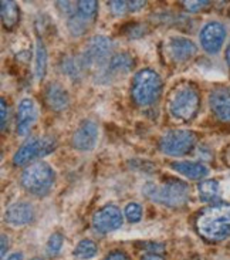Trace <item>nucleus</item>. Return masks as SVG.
I'll return each mask as SVG.
<instances>
[{
  "label": "nucleus",
  "mask_w": 230,
  "mask_h": 260,
  "mask_svg": "<svg viewBox=\"0 0 230 260\" xmlns=\"http://www.w3.org/2000/svg\"><path fill=\"white\" fill-rule=\"evenodd\" d=\"M196 229L209 242L227 239L230 236V204L217 202L203 209L196 218Z\"/></svg>",
  "instance_id": "f257e3e1"
},
{
  "label": "nucleus",
  "mask_w": 230,
  "mask_h": 260,
  "mask_svg": "<svg viewBox=\"0 0 230 260\" xmlns=\"http://www.w3.org/2000/svg\"><path fill=\"white\" fill-rule=\"evenodd\" d=\"M145 195L158 204H162L168 208H181L189 201L190 190L185 182L179 179H167L162 185L148 183L145 186Z\"/></svg>",
  "instance_id": "f03ea898"
},
{
  "label": "nucleus",
  "mask_w": 230,
  "mask_h": 260,
  "mask_svg": "<svg viewBox=\"0 0 230 260\" xmlns=\"http://www.w3.org/2000/svg\"><path fill=\"white\" fill-rule=\"evenodd\" d=\"M160 91L162 80L156 71L152 69H144L135 74L131 85V95L137 106H151L159 99Z\"/></svg>",
  "instance_id": "7ed1b4c3"
},
{
  "label": "nucleus",
  "mask_w": 230,
  "mask_h": 260,
  "mask_svg": "<svg viewBox=\"0 0 230 260\" xmlns=\"http://www.w3.org/2000/svg\"><path fill=\"white\" fill-rule=\"evenodd\" d=\"M54 171L46 162H35L21 174L23 188L36 197L47 195L54 183Z\"/></svg>",
  "instance_id": "20e7f679"
},
{
  "label": "nucleus",
  "mask_w": 230,
  "mask_h": 260,
  "mask_svg": "<svg viewBox=\"0 0 230 260\" xmlns=\"http://www.w3.org/2000/svg\"><path fill=\"white\" fill-rule=\"evenodd\" d=\"M201 106V99L196 88L190 84L179 85L169 100V111L176 120H192Z\"/></svg>",
  "instance_id": "39448f33"
},
{
  "label": "nucleus",
  "mask_w": 230,
  "mask_h": 260,
  "mask_svg": "<svg viewBox=\"0 0 230 260\" xmlns=\"http://www.w3.org/2000/svg\"><path fill=\"white\" fill-rule=\"evenodd\" d=\"M112 43L105 36H95L87 43L85 49L78 57L83 64L84 70H101L105 64L110 63V54Z\"/></svg>",
  "instance_id": "423d86ee"
},
{
  "label": "nucleus",
  "mask_w": 230,
  "mask_h": 260,
  "mask_svg": "<svg viewBox=\"0 0 230 260\" xmlns=\"http://www.w3.org/2000/svg\"><path fill=\"white\" fill-rule=\"evenodd\" d=\"M56 148V140L53 137H31L21 145L13 156V164L16 167H23L33 162L37 158L49 155Z\"/></svg>",
  "instance_id": "0eeeda50"
},
{
  "label": "nucleus",
  "mask_w": 230,
  "mask_h": 260,
  "mask_svg": "<svg viewBox=\"0 0 230 260\" xmlns=\"http://www.w3.org/2000/svg\"><path fill=\"white\" fill-rule=\"evenodd\" d=\"M196 144V135L186 129H172L162 135L159 149L171 156H182L190 152Z\"/></svg>",
  "instance_id": "6e6552de"
},
{
  "label": "nucleus",
  "mask_w": 230,
  "mask_h": 260,
  "mask_svg": "<svg viewBox=\"0 0 230 260\" xmlns=\"http://www.w3.org/2000/svg\"><path fill=\"white\" fill-rule=\"evenodd\" d=\"M122 213L117 206L107 205L98 209L92 216V228L98 233H110L119 229L122 226Z\"/></svg>",
  "instance_id": "1a4fd4ad"
},
{
  "label": "nucleus",
  "mask_w": 230,
  "mask_h": 260,
  "mask_svg": "<svg viewBox=\"0 0 230 260\" xmlns=\"http://www.w3.org/2000/svg\"><path fill=\"white\" fill-rule=\"evenodd\" d=\"M226 39V28L219 21H210L201 31V44L209 54H216L223 46Z\"/></svg>",
  "instance_id": "9d476101"
},
{
  "label": "nucleus",
  "mask_w": 230,
  "mask_h": 260,
  "mask_svg": "<svg viewBox=\"0 0 230 260\" xmlns=\"http://www.w3.org/2000/svg\"><path fill=\"white\" fill-rule=\"evenodd\" d=\"M98 134H100L98 133V125L94 121H83L73 134V138H71L73 147L78 151L88 152L97 145Z\"/></svg>",
  "instance_id": "9b49d317"
},
{
  "label": "nucleus",
  "mask_w": 230,
  "mask_h": 260,
  "mask_svg": "<svg viewBox=\"0 0 230 260\" xmlns=\"http://www.w3.org/2000/svg\"><path fill=\"white\" fill-rule=\"evenodd\" d=\"M37 120V110H36L35 101L31 99L21 100L17 107V115H16V133L19 135H27L30 128L35 125Z\"/></svg>",
  "instance_id": "f8f14e48"
},
{
  "label": "nucleus",
  "mask_w": 230,
  "mask_h": 260,
  "mask_svg": "<svg viewBox=\"0 0 230 260\" xmlns=\"http://www.w3.org/2000/svg\"><path fill=\"white\" fill-rule=\"evenodd\" d=\"M195 43L185 37H172L168 43V53L176 63L188 61L196 54Z\"/></svg>",
  "instance_id": "ddd939ff"
},
{
  "label": "nucleus",
  "mask_w": 230,
  "mask_h": 260,
  "mask_svg": "<svg viewBox=\"0 0 230 260\" xmlns=\"http://www.w3.org/2000/svg\"><path fill=\"white\" fill-rule=\"evenodd\" d=\"M44 100L46 104L49 107L51 111H64L67 107L70 106V97L69 92L64 88L63 85H60L58 83H50L46 90H44Z\"/></svg>",
  "instance_id": "4468645a"
},
{
  "label": "nucleus",
  "mask_w": 230,
  "mask_h": 260,
  "mask_svg": "<svg viewBox=\"0 0 230 260\" xmlns=\"http://www.w3.org/2000/svg\"><path fill=\"white\" fill-rule=\"evenodd\" d=\"M209 104L213 114L224 122H230V90L216 88L210 92Z\"/></svg>",
  "instance_id": "2eb2a0df"
},
{
  "label": "nucleus",
  "mask_w": 230,
  "mask_h": 260,
  "mask_svg": "<svg viewBox=\"0 0 230 260\" xmlns=\"http://www.w3.org/2000/svg\"><path fill=\"white\" fill-rule=\"evenodd\" d=\"M35 218V209L28 202H16L7 208L5 220L13 226H23L30 223Z\"/></svg>",
  "instance_id": "dca6fc26"
},
{
  "label": "nucleus",
  "mask_w": 230,
  "mask_h": 260,
  "mask_svg": "<svg viewBox=\"0 0 230 260\" xmlns=\"http://www.w3.org/2000/svg\"><path fill=\"white\" fill-rule=\"evenodd\" d=\"M171 167H172L174 171L179 172L182 175H185L189 179H202L209 172V169L206 168L203 164H201V162H172Z\"/></svg>",
  "instance_id": "f3484780"
},
{
  "label": "nucleus",
  "mask_w": 230,
  "mask_h": 260,
  "mask_svg": "<svg viewBox=\"0 0 230 260\" xmlns=\"http://www.w3.org/2000/svg\"><path fill=\"white\" fill-rule=\"evenodd\" d=\"M134 69V58L128 53H118L108 63L110 74H125Z\"/></svg>",
  "instance_id": "a211bd4d"
},
{
  "label": "nucleus",
  "mask_w": 230,
  "mask_h": 260,
  "mask_svg": "<svg viewBox=\"0 0 230 260\" xmlns=\"http://www.w3.org/2000/svg\"><path fill=\"white\" fill-rule=\"evenodd\" d=\"M19 6L14 3V2H6L3 0L2 2V21H3V26L5 28L12 30L17 26L19 23Z\"/></svg>",
  "instance_id": "6ab92c4d"
},
{
  "label": "nucleus",
  "mask_w": 230,
  "mask_h": 260,
  "mask_svg": "<svg viewBox=\"0 0 230 260\" xmlns=\"http://www.w3.org/2000/svg\"><path fill=\"white\" fill-rule=\"evenodd\" d=\"M199 195L201 199L205 202H215L220 197V188H219V182L215 179H208L199 183Z\"/></svg>",
  "instance_id": "aec40b11"
},
{
  "label": "nucleus",
  "mask_w": 230,
  "mask_h": 260,
  "mask_svg": "<svg viewBox=\"0 0 230 260\" xmlns=\"http://www.w3.org/2000/svg\"><path fill=\"white\" fill-rule=\"evenodd\" d=\"M61 71L63 74H65L67 77H70L71 80H80L83 76L84 67L80 58H74V57H64L61 61Z\"/></svg>",
  "instance_id": "412c9836"
},
{
  "label": "nucleus",
  "mask_w": 230,
  "mask_h": 260,
  "mask_svg": "<svg viewBox=\"0 0 230 260\" xmlns=\"http://www.w3.org/2000/svg\"><path fill=\"white\" fill-rule=\"evenodd\" d=\"M36 77L39 80H43L46 76L47 71V51L44 47V43L42 42V39L37 40L36 44V64H35Z\"/></svg>",
  "instance_id": "4be33fe9"
},
{
  "label": "nucleus",
  "mask_w": 230,
  "mask_h": 260,
  "mask_svg": "<svg viewBox=\"0 0 230 260\" xmlns=\"http://www.w3.org/2000/svg\"><path fill=\"white\" fill-rule=\"evenodd\" d=\"M98 12V3L97 2H94V0H83V2H77V6H76V13L84 19V20H87L88 23L95 19V16H97Z\"/></svg>",
  "instance_id": "5701e85b"
},
{
  "label": "nucleus",
  "mask_w": 230,
  "mask_h": 260,
  "mask_svg": "<svg viewBox=\"0 0 230 260\" xmlns=\"http://www.w3.org/2000/svg\"><path fill=\"white\" fill-rule=\"evenodd\" d=\"M98 252V247L97 245L90 239H83L77 247L74 249V256L78 257V259H83V260H87V259H91V257H94Z\"/></svg>",
  "instance_id": "b1692460"
},
{
  "label": "nucleus",
  "mask_w": 230,
  "mask_h": 260,
  "mask_svg": "<svg viewBox=\"0 0 230 260\" xmlns=\"http://www.w3.org/2000/svg\"><path fill=\"white\" fill-rule=\"evenodd\" d=\"M88 24H90L88 21L81 19L77 13H74L71 17H69V23H67L69 30H70V33L73 36L85 35V31L88 30Z\"/></svg>",
  "instance_id": "393cba45"
},
{
  "label": "nucleus",
  "mask_w": 230,
  "mask_h": 260,
  "mask_svg": "<svg viewBox=\"0 0 230 260\" xmlns=\"http://www.w3.org/2000/svg\"><path fill=\"white\" fill-rule=\"evenodd\" d=\"M63 242H64V236L60 232L53 233L50 236L49 242H47V246H46V253L49 254L50 257L53 256H57L58 252L61 250L63 247Z\"/></svg>",
  "instance_id": "a878e982"
},
{
  "label": "nucleus",
  "mask_w": 230,
  "mask_h": 260,
  "mask_svg": "<svg viewBox=\"0 0 230 260\" xmlns=\"http://www.w3.org/2000/svg\"><path fill=\"white\" fill-rule=\"evenodd\" d=\"M148 33L147 26L141 24V23H129L126 24L124 28V35L128 39H141L142 36H145Z\"/></svg>",
  "instance_id": "bb28decb"
},
{
  "label": "nucleus",
  "mask_w": 230,
  "mask_h": 260,
  "mask_svg": "<svg viewBox=\"0 0 230 260\" xmlns=\"http://www.w3.org/2000/svg\"><path fill=\"white\" fill-rule=\"evenodd\" d=\"M125 216L131 223H138L142 218V206L137 202H131L125 206Z\"/></svg>",
  "instance_id": "cd10ccee"
},
{
  "label": "nucleus",
  "mask_w": 230,
  "mask_h": 260,
  "mask_svg": "<svg viewBox=\"0 0 230 260\" xmlns=\"http://www.w3.org/2000/svg\"><path fill=\"white\" fill-rule=\"evenodd\" d=\"M112 14L115 16H122L129 12V2H111L110 3Z\"/></svg>",
  "instance_id": "c85d7f7f"
},
{
  "label": "nucleus",
  "mask_w": 230,
  "mask_h": 260,
  "mask_svg": "<svg viewBox=\"0 0 230 260\" xmlns=\"http://www.w3.org/2000/svg\"><path fill=\"white\" fill-rule=\"evenodd\" d=\"M142 247L148 250V253H156L162 254L163 250H165V246L162 243H155V242H144L142 243Z\"/></svg>",
  "instance_id": "c756f323"
},
{
  "label": "nucleus",
  "mask_w": 230,
  "mask_h": 260,
  "mask_svg": "<svg viewBox=\"0 0 230 260\" xmlns=\"http://www.w3.org/2000/svg\"><path fill=\"white\" fill-rule=\"evenodd\" d=\"M182 5L188 12H199L210 3L209 2H182Z\"/></svg>",
  "instance_id": "7c9ffc66"
},
{
  "label": "nucleus",
  "mask_w": 230,
  "mask_h": 260,
  "mask_svg": "<svg viewBox=\"0 0 230 260\" xmlns=\"http://www.w3.org/2000/svg\"><path fill=\"white\" fill-rule=\"evenodd\" d=\"M57 7L61 10V13L64 16H69V17H71L73 14L76 13V7L71 2H57Z\"/></svg>",
  "instance_id": "2f4dec72"
},
{
  "label": "nucleus",
  "mask_w": 230,
  "mask_h": 260,
  "mask_svg": "<svg viewBox=\"0 0 230 260\" xmlns=\"http://www.w3.org/2000/svg\"><path fill=\"white\" fill-rule=\"evenodd\" d=\"M0 104H2V131H6L7 121H9V108H7L6 100L2 99Z\"/></svg>",
  "instance_id": "473e14b6"
},
{
  "label": "nucleus",
  "mask_w": 230,
  "mask_h": 260,
  "mask_svg": "<svg viewBox=\"0 0 230 260\" xmlns=\"http://www.w3.org/2000/svg\"><path fill=\"white\" fill-rule=\"evenodd\" d=\"M104 260H129V257L124 252H121V250H114L111 253L107 254Z\"/></svg>",
  "instance_id": "72a5a7b5"
},
{
  "label": "nucleus",
  "mask_w": 230,
  "mask_h": 260,
  "mask_svg": "<svg viewBox=\"0 0 230 260\" xmlns=\"http://www.w3.org/2000/svg\"><path fill=\"white\" fill-rule=\"evenodd\" d=\"M7 249H9V238L6 235H2V257L6 254Z\"/></svg>",
  "instance_id": "f704fd0d"
},
{
  "label": "nucleus",
  "mask_w": 230,
  "mask_h": 260,
  "mask_svg": "<svg viewBox=\"0 0 230 260\" xmlns=\"http://www.w3.org/2000/svg\"><path fill=\"white\" fill-rule=\"evenodd\" d=\"M141 260H165L162 257V254H156V253H147L144 254Z\"/></svg>",
  "instance_id": "c9c22d12"
},
{
  "label": "nucleus",
  "mask_w": 230,
  "mask_h": 260,
  "mask_svg": "<svg viewBox=\"0 0 230 260\" xmlns=\"http://www.w3.org/2000/svg\"><path fill=\"white\" fill-rule=\"evenodd\" d=\"M6 260H23V256H21V253H13L10 254Z\"/></svg>",
  "instance_id": "e433bc0d"
},
{
  "label": "nucleus",
  "mask_w": 230,
  "mask_h": 260,
  "mask_svg": "<svg viewBox=\"0 0 230 260\" xmlns=\"http://www.w3.org/2000/svg\"><path fill=\"white\" fill-rule=\"evenodd\" d=\"M226 61H227V66H229L230 69V43L229 46H227V49H226Z\"/></svg>",
  "instance_id": "4c0bfd02"
},
{
  "label": "nucleus",
  "mask_w": 230,
  "mask_h": 260,
  "mask_svg": "<svg viewBox=\"0 0 230 260\" xmlns=\"http://www.w3.org/2000/svg\"><path fill=\"white\" fill-rule=\"evenodd\" d=\"M189 260H202L201 257H193V259H189Z\"/></svg>",
  "instance_id": "58836bf2"
},
{
  "label": "nucleus",
  "mask_w": 230,
  "mask_h": 260,
  "mask_svg": "<svg viewBox=\"0 0 230 260\" xmlns=\"http://www.w3.org/2000/svg\"><path fill=\"white\" fill-rule=\"evenodd\" d=\"M33 260H44V259H42V257H35Z\"/></svg>",
  "instance_id": "ea45409f"
},
{
  "label": "nucleus",
  "mask_w": 230,
  "mask_h": 260,
  "mask_svg": "<svg viewBox=\"0 0 230 260\" xmlns=\"http://www.w3.org/2000/svg\"><path fill=\"white\" fill-rule=\"evenodd\" d=\"M229 16H230V12H229Z\"/></svg>",
  "instance_id": "a19ab883"
}]
</instances>
